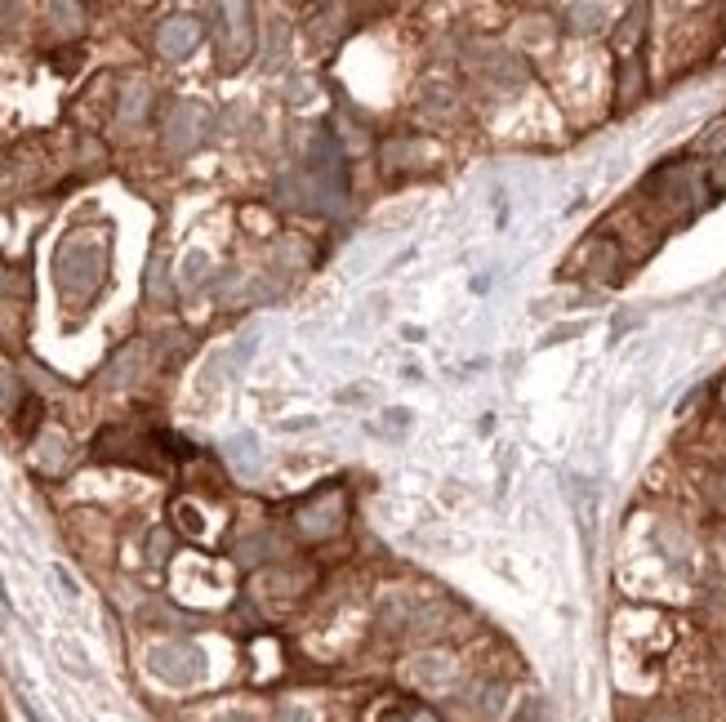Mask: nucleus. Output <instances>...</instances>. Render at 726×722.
Segmentation results:
<instances>
[{"mask_svg": "<svg viewBox=\"0 0 726 722\" xmlns=\"http://www.w3.org/2000/svg\"><path fill=\"white\" fill-rule=\"evenodd\" d=\"M410 673H415V683H419V687H428V692H446V687H455V678H459L455 660H451V656H442V651L415 656Z\"/></svg>", "mask_w": 726, "mask_h": 722, "instance_id": "8", "label": "nucleus"}, {"mask_svg": "<svg viewBox=\"0 0 726 722\" xmlns=\"http://www.w3.org/2000/svg\"><path fill=\"white\" fill-rule=\"evenodd\" d=\"M227 460L241 468V473H255L259 468V455H255V438H232L227 442Z\"/></svg>", "mask_w": 726, "mask_h": 722, "instance_id": "13", "label": "nucleus"}, {"mask_svg": "<svg viewBox=\"0 0 726 722\" xmlns=\"http://www.w3.org/2000/svg\"><path fill=\"white\" fill-rule=\"evenodd\" d=\"M219 68L223 72H241L246 59L255 54V23H250V5H223L219 10Z\"/></svg>", "mask_w": 726, "mask_h": 722, "instance_id": "4", "label": "nucleus"}, {"mask_svg": "<svg viewBox=\"0 0 726 722\" xmlns=\"http://www.w3.org/2000/svg\"><path fill=\"white\" fill-rule=\"evenodd\" d=\"M143 451H157V438H134V432L108 428L103 438L94 442V455H99V460H121V464H138V468H161V460L143 455Z\"/></svg>", "mask_w": 726, "mask_h": 722, "instance_id": "7", "label": "nucleus"}, {"mask_svg": "<svg viewBox=\"0 0 726 722\" xmlns=\"http://www.w3.org/2000/svg\"><path fill=\"white\" fill-rule=\"evenodd\" d=\"M183 268H187V272H183V277H187V281H201V277H206V268H210V259H206V255H201V250H192V255H187V264H183Z\"/></svg>", "mask_w": 726, "mask_h": 722, "instance_id": "20", "label": "nucleus"}, {"mask_svg": "<svg viewBox=\"0 0 726 722\" xmlns=\"http://www.w3.org/2000/svg\"><path fill=\"white\" fill-rule=\"evenodd\" d=\"M148 295H170V285H165V264L152 259V277H148Z\"/></svg>", "mask_w": 726, "mask_h": 722, "instance_id": "21", "label": "nucleus"}, {"mask_svg": "<svg viewBox=\"0 0 726 722\" xmlns=\"http://www.w3.org/2000/svg\"><path fill=\"white\" fill-rule=\"evenodd\" d=\"M642 19H647V10H642V5L624 14V23H619V32H615V45H619V50H624L628 40H638V32H642Z\"/></svg>", "mask_w": 726, "mask_h": 722, "instance_id": "16", "label": "nucleus"}, {"mask_svg": "<svg viewBox=\"0 0 726 722\" xmlns=\"http://www.w3.org/2000/svg\"><path fill=\"white\" fill-rule=\"evenodd\" d=\"M50 19H54L59 32H76V27H81V23H76V19H81V5H54Z\"/></svg>", "mask_w": 726, "mask_h": 722, "instance_id": "19", "label": "nucleus"}, {"mask_svg": "<svg viewBox=\"0 0 726 722\" xmlns=\"http://www.w3.org/2000/svg\"><path fill=\"white\" fill-rule=\"evenodd\" d=\"M500 705H504V687H500V683H491V687H481V692H477V709L487 713V718H495Z\"/></svg>", "mask_w": 726, "mask_h": 722, "instance_id": "18", "label": "nucleus"}, {"mask_svg": "<svg viewBox=\"0 0 726 722\" xmlns=\"http://www.w3.org/2000/svg\"><path fill=\"white\" fill-rule=\"evenodd\" d=\"M10 620V607H5V593H0V624H5Z\"/></svg>", "mask_w": 726, "mask_h": 722, "instance_id": "27", "label": "nucleus"}, {"mask_svg": "<svg viewBox=\"0 0 726 722\" xmlns=\"http://www.w3.org/2000/svg\"><path fill=\"white\" fill-rule=\"evenodd\" d=\"M709 192H713V197H726V157L709 170Z\"/></svg>", "mask_w": 726, "mask_h": 722, "instance_id": "22", "label": "nucleus"}, {"mask_svg": "<svg viewBox=\"0 0 726 722\" xmlns=\"http://www.w3.org/2000/svg\"><path fill=\"white\" fill-rule=\"evenodd\" d=\"M589 272H598V277H615L619 272V246L611 236H598L589 246Z\"/></svg>", "mask_w": 726, "mask_h": 722, "instance_id": "12", "label": "nucleus"}, {"mask_svg": "<svg viewBox=\"0 0 726 722\" xmlns=\"http://www.w3.org/2000/svg\"><path fill=\"white\" fill-rule=\"evenodd\" d=\"M214 722H255L250 713H223V718H214Z\"/></svg>", "mask_w": 726, "mask_h": 722, "instance_id": "25", "label": "nucleus"}, {"mask_svg": "<svg viewBox=\"0 0 726 722\" xmlns=\"http://www.w3.org/2000/svg\"><path fill=\"white\" fill-rule=\"evenodd\" d=\"M562 14H566V19H575V23H570L575 32H589V27H598V19H602V10H598V5H566Z\"/></svg>", "mask_w": 726, "mask_h": 722, "instance_id": "17", "label": "nucleus"}, {"mask_svg": "<svg viewBox=\"0 0 726 722\" xmlns=\"http://www.w3.org/2000/svg\"><path fill=\"white\" fill-rule=\"evenodd\" d=\"M14 402H19V379H14V370L5 362H0V419L14 411Z\"/></svg>", "mask_w": 726, "mask_h": 722, "instance_id": "15", "label": "nucleus"}, {"mask_svg": "<svg viewBox=\"0 0 726 722\" xmlns=\"http://www.w3.org/2000/svg\"><path fill=\"white\" fill-rule=\"evenodd\" d=\"M272 722H312V713L308 709H299V705H285V709H276V718Z\"/></svg>", "mask_w": 726, "mask_h": 722, "instance_id": "24", "label": "nucleus"}, {"mask_svg": "<svg viewBox=\"0 0 726 722\" xmlns=\"http://www.w3.org/2000/svg\"><path fill=\"white\" fill-rule=\"evenodd\" d=\"M206 125H210V112L201 108V103H192V99H179L170 112H165V130H161V143H165V152H174V157H183V152H192L201 143V134H206Z\"/></svg>", "mask_w": 726, "mask_h": 722, "instance_id": "5", "label": "nucleus"}, {"mask_svg": "<svg viewBox=\"0 0 726 722\" xmlns=\"http://www.w3.org/2000/svg\"><path fill=\"white\" fill-rule=\"evenodd\" d=\"M348 526V491L330 481V487L312 491L299 509H295V531L308 540V544H321V540H334L339 531Z\"/></svg>", "mask_w": 726, "mask_h": 722, "instance_id": "2", "label": "nucleus"}, {"mask_svg": "<svg viewBox=\"0 0 726 722\" xmlns=\"http://www.w3.org/2000/svg\"><path fill=\"white\" fill-rule=\"evenodd\" d=\"M148 103H152V89L143 85V81H134V85L121 94V108H116V117H121L125 125H138L143 117H148Z\"/></svg>", "mask_w": 726, "mask_h": 722, "instance_id": "11", "label": "nucleus"}, {"mask_svg": "<svg viewBox=\"0 0 726 722\" xmlns=\"http://www.w3.org/2000/svg\"><path fill=\"white\" fill-rule=\"evenodd\" d=\"M281 544L272 540V536H255V540H246V544H236V558L246 562V566H255V562H263V558H272Z\"/></svg>", "mask_w": 726, "mask_h": 722, "instance_id": "14", "label": "nucleus"}, {"mask_svg": "<svg viewBox=\"0 0 726 722\" xmlns=\"http://www.w3.org/2000/svg\"><path fill=\"white\" fill-rule=\"evenodd\" d=\"M642 89H647L642 59H638V54H624V59H619V108L638 103V99H642Z\"/></svg>", "mask_w": 726, "mask_h": 722, "instance_id": "10", "label": "nucleus"}, {"mask_svg": "<svg viewBox=\"0 0 726 722\" xmlns=\"http://www.w3.org/2000/svg\"><path fill=\"white\" fill-rule=\"evenodd\" d=\"M148 669L170 687H192L206 678V651L192 643H161V647H152Z\"/></svg>", "mask_w": 726, "mask_h": 722, "instance_id": "3", "label": "nucleus"}, {"mask_svg": "<svg viewBox=\"0 0 726 722\" xmlns=\"http://www.w3.org/2000/svg\"><path fill=\"white\" fill-rule=\"evenodd\" d=\"M36 464L45 473H63L72 464V438L63 428H45L40 438H36Z\"/></svg>", "mask_w": 726, "mask_h": 722, "instance_id": "9", "label": "nucleus"}, {"mask_svg": "<svg viewBox=\"0 0 726 722\" xmlns=\"http://www.w3.org/2000/svg\"><path fill=\"white\" fill-rule=\"evenodd\" d=\"M201 40H206V23L197 14H174L157 27V54L179 63V59H187L192 50H197Z\"/></svg>", "mask_w": 726, "mask_h": 722, "instance_id": "6", "label": "nucleus"}, {"mask_svg": "<svg viewBox=\"0 0 726 722\" xmlns=\"http://www.w3.org/2000/svg\"><path fill=\"white\" fill-rule=\"evenodd\" d=\"M148 553H152V562H161V558L170 553V536H165V531H152V536H148Z\"/></svg>", "mask_w": 726, "mask_h": 722, "instance_id": "23", "label": "nucleus"}, {"mask_svg": "<svg viewBox=\"0 0 726 722\" xmlns=\"http://www.w3.org/2000/svg\"><path fill=\"white\" fill-rule=\"evenodd\" d=\"M112 268V236L108 228H76L54 250V285L67 304H89L103 291Z\"/></svg>", "mask_w": 726, "mask_h": 722, "instance_id": "1", "label": "nucleus"}, {"mask_svg": "<svg viewBox=\"0 0 726 722\" xmlns=\"http://www.w3.org/2000/svg\"><path fill=\"white\" fill-rule=\"evenodd\" d=\"M402 722H438L432 713H410V718H402Z\"/></svg>", "mask_w": 726, "mask_h": 722, "instance_id": "26", "label": "nucleus"}]
</instances>
